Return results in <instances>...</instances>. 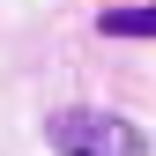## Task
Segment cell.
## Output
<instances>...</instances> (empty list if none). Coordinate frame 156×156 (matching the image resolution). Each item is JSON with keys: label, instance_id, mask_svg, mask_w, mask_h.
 <instances>
[{"label": "cell", "instance_id": "obj_1", "mask_svg": "<svg viewBox=\"0 0 156 156\" xmlns=\"http://www.w3.org/2000/svg\"><path fill=\"white\" fill-rule=\"evenodd\" d=\"M45 141L60 149V156H149V134L119 119V112H89V104H74V112H52L45 119Z\"/></svg>", "mask_w": 156, "mask_h": 156}, {"label": "cell", "instance_id": "obj_2", "mask_svg": "<svg viewBox=\"0 0 156 156\" xmlns=\"http://www.w3.org/2000/svg\"><path fill=\"white\" fill-rule=\"evenodd\" d=\"M97 37H156V0H126V8H104L97 15Z\"/></svg>", "mask_w": 156, "mask_h": 156}]
</instances>
